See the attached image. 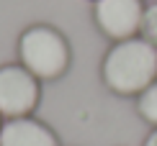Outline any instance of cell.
Listing matches in <instances>:
<instances>
[{"label":"cell","mask_w":157,"mask_h":146,"mask_svg":"<svg viewBox=\"0 0 157 146\" xmlns=\"http://www.w3.org/2000/svg\"><path fill=\"white\" fill-rule=\"evenodd\" d=\"M144 0H95L93 21L108 41H126L139 36L142 16H144Z\"/></svg>","instance_id":"obj_4"},{"label":"cell","mask_w":157,"mask_h":146,"mask_svg":"<svg viewBox=\"0 0 157 146\" xmlns=\"http://www.w3.org/2000/svg\"><path fill=\"white\" fill-rule=\"evenodd\" d=\"M139 36L157 49V0L147 3L144 16H142V31H139Z\"/></svg>","instance_id":"obj_7"},{"label":"cell","mask_w":157,"mask_h":146,"mask_svg":"<svg viewBox=\"0 0 157 146\" xmlns=\"http://www.w3.org/2000/svg\"><path fill=\"white\" fill-rule=\"evenodd\" d=\"M142 146H157V128L149 131V136L144 138V144H142Z\"/></svg>","instance_id":"obj_8"},{"label":"cell","mask_w":157,"mask_h":146,"mask_svg":"<svg viewBox=\"0 0 157 146\" xmlns=\"http://www.w3.org/2000/svg\"><path fill=\"white\" fill-rule=\"evenodd\" d=\"M149 3H152V0H149Z\"/></svg>","instance_id":"obj_10"},{"label":"cell","mask_w":157,"mask_h":146,"mask_svg":"<svg viewBox=\"0 0 157 146\" xmlns=\"http://www.w3.org/2000/svg\"><path fill=\"white\" fill-rule=\"evenodd\" d=\"M0 146H62L57 133L36 118H10L0 128Z\"/></svg>","instance_id":"obj_5"},{"label":"cell","mask_w":157,"mask_h":146,"mask_svg":"<svg viewBox=\"0 0 157 146\" xmlns=\"http://www.w3.org/2000/svg\"><path fill=\"white\" fill-rule=\"evenodd\" d=\"M101 77L113 95H142L157 79V49L142 36L116 41L101 62Z\"/></svg>","instance_id":"obj_1"},{"label":"cell","mask_w":157,"mask_h":146,"mask_svg":"<svg viewBox=\"0 0 157 146\" xmlns=\"http://www.w3.org/2000/svg\"><path fill=\"white\" fill-rule=\"evenodd\" d=\"M18 57L21 64L39 79H59L72 64V49L62 31L54 26L36 23L18 38Z\"/></svg>","instance_id":"obj_2"},{"label":"cell","mask_w":157,"mask_h":146,"mask_svg":"<svg viewBox=\"0 0 157 146\" xmlns=\"http://www.w3.org/2000/svg\"><path fill=\"white\" fill-rule=\"evenodd\" d=\"M136 113H139V118L144 123L157 128V79L142 95H136Z\"/></svg>","instance_id":"obj_6"},{"label":"cell","mask_w":157,"mask_h":146,"mask_svg":"<svg viewBox=\"0 0 157 146\" xmlns=\"http://www.w3.org/2000/svg\"><path fill=\"white\" fill-rule=\"evenodd\" d=\"M41 100V85L23 64H3L0 67V115L26 118L36 110Z\"/></svg>","instance_id":"obj_3"},{"label":"cell","mask_w":157,"mask_h":146,"mask_svg":"<svg viewBox=\"0 0 157 146\" xmlns=\"http://www.w3.org/2000/svg\"><path fill=\"white\" fill-rule=\"evenodd\" d=\"M0 128H3V115H0Z\"/></svg>","instance_id":"obj_9"}]
</instances>
